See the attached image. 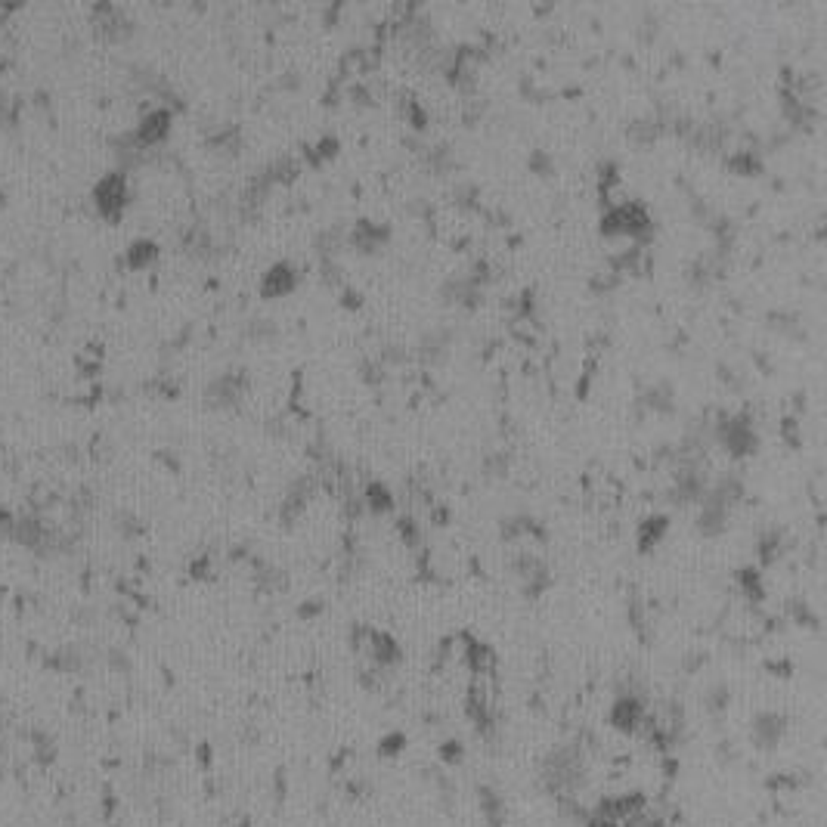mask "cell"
<instances>
[{
	"instance_id": "obj_22",
	"label": "cell",
	"mask_w": 827,
	"mask_h": 827,
	"mask_svg": "<svg viewBox=\"0 0 827 827\" xmlns=\"http://www.w3.org/2000/svg\"><path fill=\"white\" fill-rule=\"evenodd\" d=\"M530 168L539 171V174H549V171H552V158H549L543 149H536V152L530 155Z\"/></svg>"
},
{
	"instance_id": "obj_18",
	"label": "cell",
	"mask_w": 827,
	"mask_h": 827,
	"mask_svg": "<svg viewBox=\"0 0 827 827\" xmlns=\"http://www.w3.org/2000/svg\"><path fill=\"white\" fill-rule=\"evenodd\" d=\"M428 165H431V171H437V174H447V171L453 168V149H450V146H434V149L428 152Z\"/></svg>"
},
{
	"instance_id": "obj_1",
	"label": "cell",
	"mask_w": 827,
	"mask_h": 827,
	"mask_svg": "<svg viewBox=\"0 0 827 827\" xmlns=\"http://www.w3.org/2000/svg\"><path fill=\"white\" fill-rule=\"evenodd\" d=\"M601 233L611 239H645L651 233V214L639 202L611 205L601 214Z\"/></svg>"
},
{
	"instance_id": "obj_5",
	"label": "cell",
	"mask_w": 827,
	"mask_h": 827,
	"mask_svg": "<svg viewBox=\"0 0 827 827\" xmlns=\"http://www.w3.org/2000/svg\"><path fill=\"white\" fill-rule=\"evenodd\" d=\"M728 515H731V505L722 502L707 487V493L701 496V512H697V530H701L704 536H719L728 527Z\"/></svg>"
},
{
	"instance_id": "obj_17",
	"label": "cell",
	"mask_w": 827,
	"mask_h": 827,
	"mask_svg": "<svg viewBox=\"0 0 827 827\" xmlns=\"http://www.w3.org/2000/svg\"><path fill=\"white\" fill-rule=\"evenodd\" d=\"M778 552H781V533L778 530H772V533H766L759 539V561L762 564H772L778 558Z\"/></svg>"
},
{
	"instance_id": "obj_21",
	"label": "cell",
	"mask_w": 827,
	"mask_h": 827,
	"mask_svg": "<svg viewBox=\"0 0 827 827\" xmlns=\"http://www.w3.org/2000/svg\"><path fill=\"white\" fill-rule=\"evenodd\" d=\"M400 536L406 539V546H419L422 530H419V524L412 521V518H400Z\"/></svg>"
},
{
	"instance_id": "obj_3",
	"label": "cell",
	"mask_w": 827,
	"mask_h": 827,
	"mask_svg": "<svg viewBox=\"0 0 827 827\" xmlns=\"http://www.w3.org/2000/svg\"><path fill=\"white\" fill-rule=\"evenodd\" d=\"M716 437L731 456H750L756 453V431L747 416H725L716 428Z\"/></svg>"
},
{
	"instance_id": "obj_6",
	"label": "cell",
	"mask_w": 827,
	"mask_h": 827,
	"mask_svg": "<svg viewBox=\"0 0 827 827\" xmlns=\"http://www.w3.org/2000/svg\"><path fill=\"white\" fill-rule=\"evenodd\" d=\"M245 385H248V378L242 372H220L217 378H211V385L205 388V403L233 406L245 394Z\"/></svg>"
},
{
	"instance_id": "obj_12",
	"label": "cell",
	"mask_w": 827,
	"mask_h": 827,
	"mask_svg": "<svg viewBox=\"0 0 827 827\" xmlns=\"http://www.w3.org/2000/svg\"><path fill=\"white\" fill-rule=\"evenodd\" d=\"M450 344H453V332L450 329H431L422 335V344H419V351L425 360H440V357H447L450 351Z\"/></svg>"
},
{
	"instance_id": "obj_4",
	"label": "cell",
	"mask_w": 827,
	"mask_h": 827,
	"mask_svg": "<svg viewBox=\"0 0 827 827\" xmlns=\"http://www.w3.org/2000/svg\"><path fill=\"white\" fill-rule=\"evenodd\" d=\"M171 124H174L171 109H165V106H155V109H149V112L140 118L137 131H134V140L140 143V149H152V146H158V143H165V140H168V134H171Z\"/></svg>"
},
{
	"instance_id": "obj_9",
	"label": "cell",
	"mask_w": 827,
	"mask_h": 827,
	"mask_svg": "<svg viewBox=\"0 0 827 827\" xmlns=\"http://www.w3.org/2000/svg\"><path fill=\"white\" fill-rule=\"evenodd\" d=\"M385 242H388V227H378L372 220H360V224L351 230V245L363 254L378 251Z\"/></svg>"
},
{
	"instance_id": "obj_2",
	"label": "cell",
	"mask_w": 827,
	"mask_h": 827,
	"mask_svg": "<svg viewBox=\"0 0 827 827\" xmlns=\"http://www.w3.org/2000/svg\"><path fill=\"white\" fill-rule=\"evenodd\" d=\"M93 208H97L100 217L106 220H118L127 205H131V180H127V171H109L103 174L97 183H93Z\"/></svg>"
},
{
	"instance_id": "obj_23",
	"label": "cell",
	"mask_w": 827,
	"mask_h": 827,
	"mask_svg": "<svg viewBox=\"0 0 827 827\" xmlns=\"http://www.w3.org/2000/svg\"><path fill=\"white\" fill-rule=\"evenodd\" d=\"M0 208H4V189H0Z\"/></svg>"
},
{
	"instance_id": "obj_13",
	"label": "cell",
	"mask_w": 827,
	"mask_h": 827,
	"mask_svg": "<svg viewBox=\"0 0 827 827\" xmlns=\"http://www.w3.org/2000/svg\"><path fill=\"white\" fill-rule=\"evenodd\" d=\"M666 530H670V518H666V515L645 518V521H642V527H639V549H642V552H648V549L660 546V543H663V536H666Z\"/></svg>"
},
{
	"instance_id": "obj_8",
	"label": "cell",
	"mask_w": 827,
	"mask_h": 827,
	"mask_svg": "<svg viewBox=\"0 0 827 827\" xmlns=\"http://www.w3.org/2000/svg\"><path fill=\"white\" fill-rule=\"evenodd\" d=\"M298 270L289 261H276L264 276H261V295L264 298H285L298 289Z\"/></svg>"
},
{
	"instance_id": "obj_7",
	"label": "cell",
	"mask_w": 827,
	"mask_h": 827,
	"mask_svg": "<svg viewBox=\"0 0 827 827\" xmlns=\"http://www.w3.org/2000/svg\"><path fill=\"white\" fill-rule=\"evenodd\" d=\"M93 25H97V31L109 41H124V38H131V31H134L131 16L112 4H100L93 10Z\"/></svg>"
},
{
	"instance_id": "obj_11",
	"label": "cell",
	"mask_w": 827,
	"mask_h": 827,
	"mask_svg": "<svg viewBox=\"0 0 827 827\" xmlns=\"http://www.w3.org/2000/svg\"><path fill=\"white\" fill-rule=\"evenodd\" d=\"M155 261H158V242H152V239H137L124 251V264L131 270H146Z\"/></svg>"
},
{
	"instance_id": "obj_20",
	"label": "cell",
	"mask_w": 827,
	"mask_h": 827,
	"mask_svg": "<svg viewBox=\"0 0 827 827\" xmlns=\"http://www.w3.org/2000/svg\"><path fill=\"white\" fill-rule=\"evenodd\" d=\"M403 112H406V118H409V124L416 127V131H425V124H428V115H425V109L419 106V103H406L403 106Z\"/></svg>"
},
{
	"instance_id": "obj_16",
	"label": "cell",
	"mask_w": 827,
	"mask_h": 827,
	"mask_svg": "<svg viewBox=\"0 0 827 827\" xmlns=\"http://www.w3.org/2000/svg\"><path fill=\"white\" fill-rule=\"evenodd\" d=\"M211 146L217 149V152H239V146H242V134H239V127H220L217 134H211Z\"/></svg>"
},
{
	"instance_id": "obj_15",
	"label": "cell",
	"mask_w": 827,
	"mask_h": 827,
	"mask_svg": "<svg viewBox=\"0 0 827 827\" xmlns=\"http://www.w3.org/2000/svg\"><path fill=\"white\" fill-rule=\"evenodd\" d=\"M728 168L735 171V174H759L762 171V158H759V152H753V149H741V152H735L728 158Z\"/></svg>"
},
{
	"instance_id": "obj_14",
	"label": "cell",
	"mask_w": 827,
	"mask_h": 827,
	"mask_svg": "<svg viewBox=\"0 0 827 827\" xmlns=\"http://www.w3.org/2000/svg\"><path fill=\"white\" fill-rule=\"evenodd\" d=\"M645 403L654 412H673L676 409V394H673L670 385H666V381H654V385L645 391Z\"/></svg>"
},
{
	"instance_id": "obj_19",
	"label": "cell",
	"mask_w": 827,
	"mask_h": 827,
	"mask_svg": "<svg viewBox=\"0 0 827 827\" xmlns=\"http://www.w3.org/2000/svg\"><path fill=\"white\" fill-rule=\"evenodd\" d=\"M335 152H338V140H335V137H326V140H320V146L307 149V155H310L313 165H323L326 158H332Z\"/></svg>"
},
{
	"instance_id": "obj_10",
	"label": "cell",
	"mask_w": 827,
	"mask_h": 827,
	"mask_svg": "<svg viewBox=\"0 0 827 827\" xmlns=\"http://www.w3.org/2000/svg\"><path fill=\"white\" fill-rule=\"evenodd\" d=\"M363 502H366V508H369L372 515H391V512H394V505H397V499H394L391 487H388V484H381V481L366 484V490H363Z\"/></svg>"
}]
</instances>
